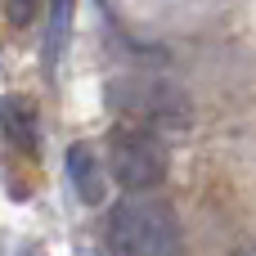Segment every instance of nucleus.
I'll return each instance as SVG.
<instances>
[{
	"label": "nucleus",
	"mask_w": 256,
	"mask_h": 256,
	"mask_svg": "<svg viewBox=\"0 0 256 256\" xmlns=\"http://www.w3.org/2000/svg\"><path fill=\"white\" fill-rule=\"evenodd\" d=\"M104 238L112 256H171L180 248V216L171 212V202L126 194L122 202H112Z\"/></svg>",
	"instance_id": "f257e3e1"
},
{
	"label": "nucleus",
	"mask_w": 256,
	"mask_h": 256,
	"mask_svg": "<svg viewBox=\"0 0 256 256\" xmlns=\"http://www.w3.org/2000/svg\"><path fill=\"white\" fill-rule=\"evenodd\" d=\"M108 94V108L126 122V126H140V130H189L194 122V104L180 86L162 81V76H112L104 86Z\"/></svg>",
	"instance_id": "f03ea898"
},
{
	"label": "nucleus",
	"mask_w": 256,
	"mask_h": 256,
	"mask_svg": "<svg viewBox=\"0 0 256 256\" xmlns=\"http://www.w3.org/2000/svg\"><path fill=\"white\" fill-rule=\"evenodd\" d=\"M108 176L126 189V194H148L166 180L171 171V158H166V144L153 135V130H140V126H117L108 135Z\"/></svg>",
	"instance_id": "7ed1b4c3"
},
{
	"label": "nucleus",
	"mask_w": 256,
	"mask_h": 256,
	"mask_svg": "<svg viewBox=\"0 0 256 256\" xmlns=\"http://www.w3.org/2000/svg\"><path fill=\"white\" fill-rule=\"evenodd\" d=\"M63 162H68V180H72L76 198L90 202V207H99L108 198V162L90 144H68V158Z\"/></svg>",
	"instance_id": "20e7f679"
},
{
	"label": "nucleus",
	"mask_w": 256,
	"mask_h": 256,
	"mask_svg": "<svg viewBox=\"0 0 256 256\" xmlns=\"http://www.w3.org/2000/svg\"><path fill=\"white\" fill-rule=\"evenodd\" d=\"M0 130L14 148L22 153H36V104L22 99V94H4L0 104Z\"/></svg>",
	"instance_id": "39448f33"
},
{
	"label": "nucleus",
	"mask_w": 256,
	"mask_h": 256,
	"mask_svg": "<svg viewBox=\"0 0 256 256\" xmlns=\"http://www.w3.org/2000/svg\"><path fill=\"white\" fill-rule=\"evenodd\" d=\"M76 22V0H50V27H45V68H58L72 40Z\"/></svg>",
	"instance_id": "423d86ee"
},
{
	"label": "nucleus",
	"mask_w": 256,
	"mask_h": 256,
	"mask_svg": "<svg viewBox=\"0 0 256 256\" xmlns=\"http://www.w3.org/2000/svg\"><path fill=\"white\" fill-rule=\"evenodd\" d=\"M0 4H4V18L14 27H32L36 14H40V0H0Z\"/></svg>",
	"instance_id": "0eeeda50"
},
{
	"label": "nucleus",
	"mask_w": 256,
	"mask_h": 256,
	"mask_svg": "<svg viewBox=\"0 0 256 256\" xmlns=\"http://www.w3.org/2000/svg\"><path fill=\"white\" fill-rule=\"evenodd\" d=\"M22 256H45V252H22Z\"/></svg>",
	"instance_id": "6e6552de"
}]
</instances>
